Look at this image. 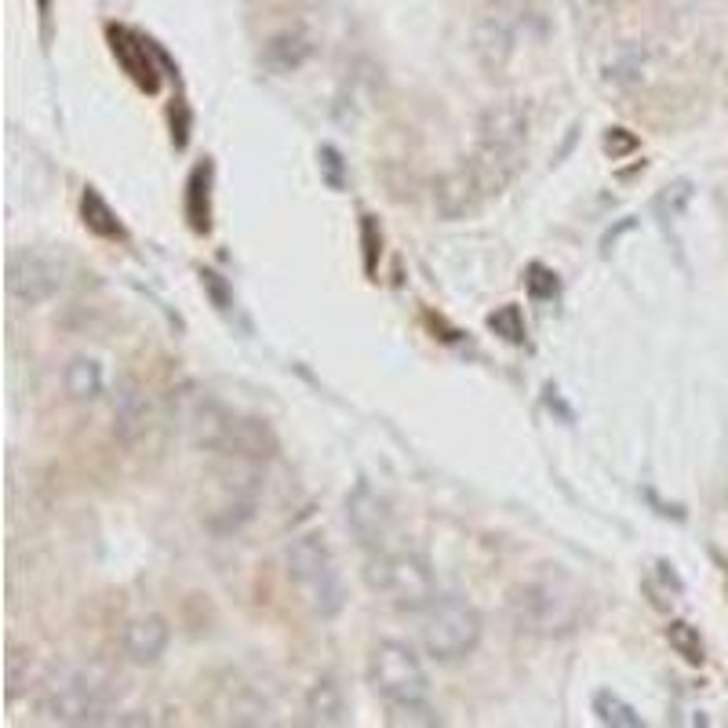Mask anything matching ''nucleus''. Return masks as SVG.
Instances as JSON below:
<instances>
[{
	"label": "nucleus",
	"instance_id": "1",
	"mask_svg": "<svg viewBox=\"0 0 728 728\" xmlns=\"http://www.w3.org/2000/svg\"><path fill=\"white\" fill-rule=\"evenodd\" d=\"M583 612H586V597L580 583L561 569H539L532 575H524L507 594V616L513 623V631L543 637V642L575 634L583 626Z\"/></svg>",
	"mask_w": 728,
	"mask_h": 728
},
{
	"label": "nucleus",
	"instance_id": "2",
	"mask_svg": "<svg viewBox=\"0 0 728 728\" xmlns=\"http://www.w3.org/2000/svg\"><path fill=\"white\" fill-rule=\"evenodd\" d=\"M529 128H532L529 106L518 103V98H503V103H492L481 113L470 168H474L477 179H481L488 197L503 194L507 186L518 179V171L524 168Z\"/></svg>",
	"mask_w": 728,
	"mask_h": 728
},
{
	"label": "nucleus",
	"instance_id": "3",
	"mask_svg": "<svg viewBox=\"0 0 728 728\" xmlns=\"http://www.w3.org/2000/svg\"><path fill=\"white\" fill-rule=\"evenodd\" d=\"M113 703H117V685H113L110 674L70 663V667L48 677L37 710L52 725H103L110 721Z\"/></svg>",
	"mask_w": 728,
	"mask_h": 728
},
{
	"label": "nucleus",
	"instance_id": "4",
	"mask_svg": "<svg viewBox=\"0 0 728 728\" xmlns=\"http://www.w3.org/2000/svg\"><path fill=\"white\" fill-rule=\"evenodd\" d=\"M288 564V580H292L299 601L313 612L318 620H335L339 612L346 609V583L343 572H339V561L332 554V547L324 543L321 535H299L292 539L284 554Z\"/></svg>",
	"mask_w": 728,
	"mask_h": 728
},
{
	"label": "nucleus",
	"instance_id": "5",
	"mask_svg": "<svg viewBox=\"0 0 728 728\" xmlns=\"http://www.w3.org/2000/svg\"><path fill=\"white\" fill-rule=\"evenodd\" d=\"M364 580L397 612H426L437 601V575L430 561L412 547L372 550Z\"/></svg>",
	"mask_w": 728,
	"mask_h": 728
},
{
	"label": "nucleus",
	"instance_id": "6",
	"mask_svg": "<svg viewBox=\"0 0 728 728\" xmlns=\"http://www.w3.org/2000/svg\"><path fill=\"white\" fill-rule=\"evenodd\" d=\"M485 620L474 601L459 594H437V601L423 612L419 642L423 652L437 663H462L481 645Z\"/></svg>",
	"mask_w": 728,
	"mask_h": 728
},
{
	"label": "nucleus",
	"instance_id": "7",
	"mask_svg": "<svg viewBox=\"0 0 728 728\" xmlns=\"http://www.w3.org/2000/svg\"><path fill=\"white\" fill-rule=\"evenodd\" d=\"M364 674H368L372 693L391 710L430 703V677H426L419 652L405 642H394V637L375 642L368 652V667H364Z\"/></svg>",
	"mask_w": 728,
	"mask_h": 728
},
{
	"label": "nucleus",
	"instance_id": "8",
	"mask_svg": "<svg viewBox=\"0 0 728 728\" xmlns=\"http://www.w3.org/2000/svg\"><path fill=\"white\" fill-rule=\"evenodd\" d=\"M66 284V259L44 252V248H15L4 267L8 295L22 306H41Z\"/></svg>",
	"mask_w": 728,
	"mask_h": 728
},
{
	"label": "nucleus",
	"instance_id": "9",
	"mask_svg": "<svg viewBox=\"0 0 728 728\" xmlns=\"http://www.w3.org/2000/svg\"><path fill=\"white\" fill-rule=\"evenodd\" d=\"M259 507V467L256 462L226 459V470L219 474V496L208 510V529L219 535L241 532L256 518Z\"/></svg>",
	"mask_w": 728,
	"mask_h": 728
},
{
	"label": "nucleus",
	"instance_id": "10",
	"mask_svg": "<svg viewBox=\"0 0 728 728\" xmlns=\"http://www.w3.org/2000/svg\"><path fill=\"white\" fill-rule=\"evenodd\" d=\"M346 524L361 550H383L394 535V510L383 492H375L368 481H357L346 496Z\"/></svg>",
	"mask_w": 728,
	"mask_h": 728
},
{
	"label": "nucleus",
	"instance_id": "11",
	"mask_svg": "<svg viewBox=\"0 0 728 728\" xmlns=\"http://www.w3.org/2000/svg\"><path fill=\"white\" fill-rule=\"evenodd\" d=\"M485 200H488V194H485L481 179L474 175L470 160H467V165L445 171L441 179H437V186H434V208H437V216H441L445 222H459V219L477 216Z\"/></svg>",
	"mask_w": 728,
	"mask_h": 728
},
{
	"label": "nucleus",
	"instance_id": "12",
	"mask_svg": "<svg viewBox=\"0 0 728 728\" xmlns=\"http://www.w3.org/2000/svg\"><path fill=\"white\" fill-rule=\"evenodd\" d=\"M110 48H113V55L121 59L124 73H128V77L139 84L143 92L154 95L157 87H160L157 62H168V59L154 48V41H146V37L124 30V27H113V30H110Z\"/></svg>",
	"mask_w": 728,
	"mask_h": 728
},
{
	"label": "nucleus",
	"instance_id": "13",
	"mask_svg": "<svg viewBox=\"0 0 728 728\" xmlns=\"http://www.w3.org/2000/svg\"><path fill=\"white\" fill-rule=\"evenodd\" d=\"M318 52V37H313L306 27H284L262 44V66L278 77H288V73H299Z\"/></svg>",
	"mask_w": 728,
	"mask_h": 728
},
{
	"label": "nucleus",
	"instance_id": "14",
	"mask_svg": "<svg viewBox=\"0 0 728 728\" xmlns=\"http://www.w3.org/2000/svg\"><path fill=\"white\" fill-rule=\"evenodd\" d=\"M652 73H656V66H652V52L637 41L612 48L605 66H601V77H605L609 87H616V92H637V87H648Z\"/></svg>",
	"mask_w": 728,
	"mask_h": 728
},
{
	"label": "nucleus",
	"instance_id": "15",
	"mask_svg": "<svg viewBox=\"0 0 728 728\" xmlns=\"http://www.w3.org/2000/svg\"><path fill=\"white\" fill-rule=\"evenodd\" d=\"M171 642V631H168V620L165 616H139L124 626L121 634V648L135 667H154L160 663V656L168 652Z\"/></svg>",
	"mask_w": 728,
	"mask_h": 728
},
{
	"label": "nucleus",
	"instance_id": "16",
	"mask_svg": "<svg viewBox=\"0 0 728 728\" xmlns=\"http://www.w3.org/2000/svg\"><path fill=\"white\" fill-rule=\"evenodd\" d=\"M146 426H149V401L132 379H124L117 397H113V434L124 445H132L135 437L146 434Z\"/></svg>",
	"mask_w": 728,
	"mask_h": 728
},
{
	"label": "nucleus",
	"instance_id": "17",
	"mask_svg": "<svg viewBox=\"0 0 728 728\" xmlns=\"http://www.w3.org/2000/svg\"><path fill=\"white\" fill-rule=\"evenodd\" d=\"M306 721L310 725H346V696L335 677H318L306 693Z\"/></svg>",
	"mask_w": 728,
	"mask_h": 728
},
{
	"label": "nucleus",
	"instance_id": "18",
	"mask_svg": "<svg viewBox=\"0 0 728 728\" xmlns=\"http://www.w3.org/2000/svg\"><path fill=\"white\" fill-rule=\"evenodd\" d=\"M62 386H66V394L73 401H95L106 386L103 364L95 357H73L66 368H62Z\"/></svg>",
	"mask_w": 728,
	"mask_h": 728
},
{
	"label": "nucleus",
	"instance_id": "19",
	"mask_svg": "<svg viewBox=\"0 0 728 728\" xmlns=\"http://www.w3.org/2000/svg\"><path fill=\"white\" fill-rule=\"evenodd\" d=\"M186 219L197 233H208L211 226V165H197L186 183Z\"/></svg>",
	"mask_w": 728,
	"mask_h": 728
},
{
	"label": "nucleus",
	"instance_id": "20",
	"mask_svg": "<svg viewBox=\"0 0 728 728\" xmlns=\"http://www.w3.org/2000/svg\"><path fill=\"white\" fill-rule=\"evenodd\" d=\"M81 216H84V226L92 233H98V237H124V226H121V219H117V211H113L106 200H103V194L95 190V186H87L84 190V197H81Z\"/></svg>",
	"mask_w": 728,
	"mask_h": 728
},
{
	"label": "nucleus",
	"instance_id": "21",
	"mask_svg": "<svg viewBox=\"0 0 728 728\" xmlns=\"http://www.w3.org/2000/svg\"><path fill=\"white\" fill-rule=\"evenodd\" d=\"M510 27L503 19H485L481 27H477V55H481L488 66H503V59L510 55Z\"/></svg>",
	"mask_w": 728,
	"mask_h": 728
},
{
	"label": "nucleus",
	"instance_id": "22",
	"mask_svg": "<svg viewBox=\"0 0 728 728\" xmlns=\"http://www.w3.org/2000/svg\"><path fill=\"white\" fill-rule=\"evenodd\" d=\"M594 714H597L601 725H612V728H645L642 714H637L626 699H620L616 693H597Z\"/></svg>",
	"mask_w": 728,
	"mask_h": 728
},
{
	"label": "nucleus",
	"instance_id": "23",
	"mask_svg": "<svg viewBox=\"0 0 728 728\" xmlns=\"http://www.w3.org/2000/svg\"><path fill=\"white\" fill-rule=\"evenodd\" d=\"M667 642H670V648L682 656L685 663H693V667H699L703 659H707V648H703V637H699V631L693 623H670L667 626Z\"/></svg>",
	"mask_w": 728,
	"mask_h": 728
},
{
	"label": "nucleus",
	"instance_id": "24",
	"mask_svg": "<svg viewBox=\"0 0 728 728\" xmlns=\"http://www.w3.org/2000/svg\"><path fill=\"white\" fill-rule=\"evenodd\" d=\"M688 200H693V183H674V186H667L659 197H656V211H659V219L667 222V219H677L682 211L688 208Z\"/></svg>",
	"mask_w": 728,
	"mask_h": 728
},
{
	"label": "nucleus",
	"instance_id": "25",
	"mask_svg": "<svg viewBox=\"0 0 728 728\" xmlns=\"http://www.w3.org/2000/svg\"><path fill=\"white\" fill-rule=\"evenodd\" d=\"M4 677H8V699H19L22 688L30 685V656H27V652H19V648L8 652Z\"/></svg>",
	"mask_w": 728,
	"mask_h": 728
},
{
	"label": "nucleus",
	"instance_id": "26",
	"mask_svg": "<svg viewBox=\"0 0 728 728\" xmlns=\"http://www.w3.org/2000/svg\"><path fill=\"white\" fill-rule=\"evenodd\" d=\"M488 329H492L496 335H503L507 343H524V318H521L518 306L496 310L492 318H488Z\"/></svg>",
	"mask_w": 728,
	"mask_h": 728
},
{
	"label": "nucleus",
	"instance_id": "27",
	"mask_svg": "<svg viewBox=\"0 0 728 728\" xmlns=\"http://www.w3.org/2000/svg\"><path fill=\"white\" fill-rule=\"evenodd\" d=\"M361 245H364V270L375 273V262H379V256H383V233L372 216L361 219Z\"/></svg>",
	"mask_w": 728,
	"mask_h": 728
},
{
	"label": "nucleus",
	"instance_id": "28",
	"mask_svg": "<svg viewBox=\"0 0 728 728\" xmlns=\"http://www.w3.org/2000/svg\"><path fill=\"white\" fill-rule=\"evenodd\" d=\"M529 292H532V299H554L558 295V273L535 262V267L529 270Z\"/></svg>",
	"mask_w": 728,
	"mask_h": 728
},
{
	"label": "nucleus",
	"instance_id": "29",
	"mask_svg": "<svg viewBox=\"0 0 728 728\" xmlns=\"http://www.w3.org/2000/svg\"><path fill=\"white\" fill-rule=\"evenodd\" d=\"M391 725H441V718L430 710V703L423 707H397L391 710Z\"/></svg>",
	"mask_w": 728,
	"mask_h": 728
},
{
	"label": "nucleus",
	"instance_id": "30",
	"mask_svg": "<svg viewBox=\"0 0 728 728\" xmlns=\"http://www.w3.org/2000/svg\"><path fill=\"white\" fill-rule=\"evenodd\" d=\"M321 168H324V179H329L332 190H339V186H343V160H339L335 146H321Z\"/></svg>",
	"mask_w": 728,
	"mask_h": 728
},
{
	"label": "nucleus",
	"instance_id": "31",
	"mask_svg": "<svg viewBox=\"0 0 728 728\" xmlns=\"http://www.w3.org/2000/svg\"><path fill=\"white\" fill-rule=\"evenodd\" d=\"M605 149L612 157H623V154H634L637 149V139L626 128H612L609 135H605Z\"/></svg>",
	"mask_w": 728,
	"mask_h": 728
},
{
	"label": "nucleus",
	"instance_id": "32",
	"mask_svg": "<svg viewBox=\"0 0 728 728\" xmlns=\"http://www.w3.org/2000/svg\"><path fill=\"white\" fill-rule=\"evenodd\" d=\"M200 281H205L208 295L216 299V306H219V310H230V295H226V288H222V281H219V273L205 270V273H200Z\"/></svg>",
	"mask_w": 728,
	"mask_h": 728
},
{
	"label": "nucleus",
	"instance_id": "33",
	"mask_svg": "<svg viewBox=\"0 0 728 728\" xmlns=\"http://www.w3.org/2000/svg\"><path fill=\"white\" fill-rule=\"evenodd\" d=\"M586 4V11H594V15H601V11H609L612 4H616V0H583Z\"/></svg>",
	"mask_w": 728,
	"mask_h": 728
},
{
	"label": "nucleus",
	"instance_id": "34",
	"mask_svg": "<svg viewBox=\"0 0 728 728\" xmlns=\"http://www.w3.org/2000/svg\"><path fill=\"white\" fill-rule=\"evenodd\" d=\"M492 8H518V4H529V0H488Z\"/></svg>",
	"mask_w": 728,
	"mask_h": 728
}]
</instances>
